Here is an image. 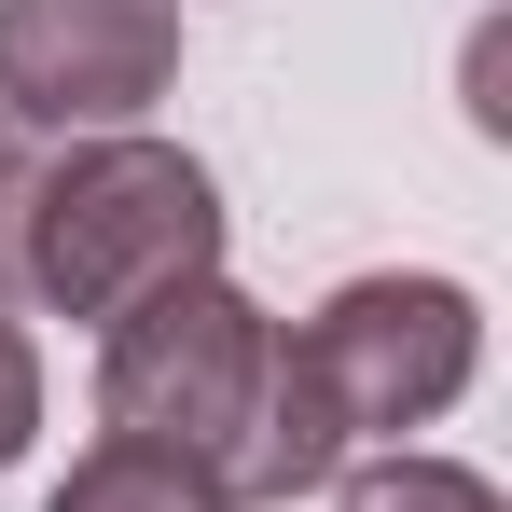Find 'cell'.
<instances>
[{"instance_id":"cell-2","label":"cell","mask_w":512,"mask_h":512,"mask_svg":"<svg viewBox=\"0 0 512 512\" xmlns=\"http://www.w3.org/2000/svg\"><path fill=\"white\" fill-rule=\"evenodd\" d=\"M263 374H277V305H250L236 277H180L139 319L97 333V443H153V457H194L222 485Z\"/></svg>"},{"instance_id":"cell-3","label":"cell","mask_w":512,"mask_h":512,"mask_svg":"<svg viewBox=\"0 0 512 512\" xmlns=\"http://www.w3.org/2000/svg\"><path fill=\"white\" fill-rule=\"evenodd\" d=\"M291 360H305L333 443L374 457V443H402V429L457 416V388L485 374V305H471L457 277H429V263H374V277H333V291L291 319Z\"/></svg>"},{"instance_id":"cell-5","label":"cell","mask_w":512,"mask_h":512,"mask_svg":"<svg viewBox=\"0 0 512 512\" xmlns=\"http://www.w3.org/2000/svg\"><path fill=\"white\" fill-rule=\"evenodd\" d=\"M333 512H512L471 457H429V443H374L333 471Z\"/></svg>"},{"instance_id":"cell-8","label":"cell","mask_w":512,"mask_h":512,"mask_svg":"<svg viewBox=\"0 0 512 512\" xmlns=\"http://www.w3.org/2000/svg\"><path fill=\"white\" fill-rule=\"evenodd\" d=\"M42 443V346H28V319H0V471Z\"/></svg>"},{"instance_id":"cell-7","label":"cell","mask_w":512,"mask_h":512,"mask_svg":"<svg viewBox=\"0 0 512 512\" xmlns=\"http://www.w3.org/2000/svg\"><path fill=\"white\" fill-rule=\"evenodd\" d=\"M42 180H56V139L0 111V319H14V291H28V222H42Z\"/></svg>"},{"instance_id":"cell-6","label":"cell","mask_w":512,"mask_h":512,"mask_svg":"<svg viewBox=\"0 0 512 512\" xmlns=\"http://www.w3.org/2000/svg\"><path fill=\"white\" fill-rule=\"evenodd\" d=\"M42 512H222V485L194 457H153V443H84Z\"/></svg>"},{"instance_id":"cell-1","label":"cell","mask_w":512,"mask_h":512,"mask_svg":"<svg viewBox=\"0 0 512 512\" xmlns=\"http://www.w3.org/2000/svg\"><path fill=\"white\" fill-rule=\"evenodd\" d=\"M180 277H222V180L194 167L180 139L125 125V139H56V180H42V222H28V291L42 319H139Z\"/></svg>"},{"instance_id":"cell-4","label":"cell","mask_w":512,"mask_h":512,"mask_svg":"<svg viewBox=\"0 0 512 512\" xmlns=\"http://www.w3.org/2000/svg\"><path fill=\"white\" fill-rule=\"evenodd\" d=\"M180 84V0H0V111L42 139H125Z\"/></svg>"}]
</instances>
